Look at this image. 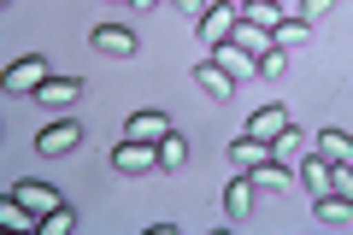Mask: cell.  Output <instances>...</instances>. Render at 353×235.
<instances>
[{
    "label": "cell",
    "mask_w": 353,
    "mask_h": 235,
    "mask_svg": "<svg viewBox=\"0 0 353 235\" xmlns=\"http://www.w3.org/2000/svg\"><path fill=\"white\" fill-rule=\"evenodd\" d=\"M236 24H241V12L230 6V0H212V6H206V12L194 18V30H201V41H206V48L230 41V36H236Z\"/></svg>",
    "instance_id": "cell-1"
},
{
    "label": "cell",
    "mask_w": 353,
    "mask_h": 235,
    "mask_svg": "<svg viewBox=\"0 0 353 235\" xmlns=\"http://www.w3.org/2000/svg\"><path fill=\"white\" fill-rule=\"evenodd\" d=\"M48 59H41V53H24V59H12V65H6V94H18V100H24V94H36V88L41 83H48Z\"/></svg>",
    "instance_id": "cell-2"
},
{
    "label": "cell",
    "mask_w": 353,
    "mask_h": 235,
    "mask_svg": "<svg viewBox=\"0 0 353 235\" xmlns=\"http://www.w3.org/2000/svg\"><path fill=\"white\" fill-rule=\"evenodd\" d=\"M112 171H124V176H141V171H159V141H118L112 147Z\"/></svg>",
    "instance_id": "cell-3"
},
{
    "label": "cell",
    "mask_w": 353,
    "mask_h": 235,
    "mask_svg": "<svg viewBox=\"0 0 353 235\" xmlns=\"http://www.w3.org/2000/svg\"><path fill=\"white\" fill-rule=\"evenodd\" d=\"M77 147H83V130H77V124H48V130L36 136V153H41V159H65V153H77Z\"/></svg>",
    "instance_id": "cell-4"
},
{
    "label": "cell",
    "mask_w": 353,
    "mask_h": 235,
    "mask_svg": "<svg viewBox=\"0 0 353 235\" xmlns=\"http://www.w3.org/2000/svg\"><path fill=\"white\" fill-rule=\"evenodd\" d=\"M124 136H130V141H165V136H171V118L153 112V106H141V112H130Z\"/></svg>",
    "instance_id": "cell-5"
},
{
    "label": "cell",
    "mask_w": 353,
    "mask_h": 235,
    "mask_svg": "<svg viewBox=\"0 0 353 235\" xmlns=\"http://www.w3.org/2000/svg\"><path fill=\"white\" fill-rule=\"evenodd\" d=\"M77 94H83V76H48V83H41L36 88V94H30V100H41V106H77Z\"/></svg>",
    "instance_id": "cell-6"
},
{
    "label": "cell",
    "mask_w": 353,
    "mask_h": 235,
    "mask_svg": "<svg viewBox=\"0 0 353 235\" xmlns=\"http://www.w3.org/2000/svg\"><path fill=\"white\" fill-rule=\"evenodd\" d=\"M194 83H201L212 100H230V94H236V76H230L218 59H201V65H194Z\"/></svg>",
    "instance_id": "cell-7"
},
{
    "label": "cell",
    "mask_w": 353,
    "mask_h": 235,
    "mask_svg": "<svg viewBox=\"0 0 353 235\" xmlns=\"http://www.w3.org/2000/svg\"><path fill=\"white\" fill-rule=\"evenodd\" d=\"M12 194L24 200L30 212H41V218H48V212H59V206H65V194H59V188H53V183H18Z\"/></svg>",
    "instance_id": "cell-8"
},
{
    "label": "cell",
    "mask_w": 353,
    "mask_h": 235,
    "mask_svg": "<svg viewBox=\"0 0 353 235\" xmlns=\"http://www.w3.org/2000/svg\"><path fill=\"white\" fill-rule=\"evenodd\" d=\"M265 159H271V141H259V136L230 141V165H236V171H259Z\"/></svg>",
    "instance_id": "cell-9"
},
{
    "label": "cell",
    "mask_w": 353,
    "mask_h": 235,
    "mask_svg": "<svg viewBox=\"0 0 353 235\" xmlns=\"http://www.w3.org/2000/svg\"><path fill=\"white\" fill-rule=\"evenodd\" d=\"M94 48H101L106 59H130V53H136V36H130L124 24H101L94 30Z\"/></svg>",
    "instance_id": "cell-10"
},
{
    "label": "cell",
    "mask_w": 353,
    "mask_h": 235,
    "mask_svg": "<svg viewBox=\"0 0 353 235\" xmlns=\"http://www.w3.org/2000/svg\"><path fill=\"white\" fill-rule=\"evenodd\" d=\"M212 59L224 65V71L236 76V83H241V76H253V71H259V59H253L248 48H236V41H218V48H212Z\"/></svg>",
    "instance_id": "cell-11"
},
{
    "label": "cell",
    "mask_w": 353,
    "mask_h": 235,
    "mask_svg": "<svg viewBox=\"0 0 353 235\" xmlns=\"http://www.w3.org/2000/svg\"><path fill=\"white\" fill-rule=\"evenodd\" d=\"M312 147L324 153L330 165H353V136H347V130H318V136H312Z\"/></svg>",
    "instance_id": "cell-12"
},
{
    "label": "cell",
    "mask_w": 353,
    "mask_h": 235,
    "mask_svg": "<svg viewBox=\"0 0 353 235\" xmlns=\"http://www.w3.org/2000/svg\"><path fill=\"white\" fill-rule=\"evenodd\" d=\"M283 130H289V112H283V106H259L248 118V136H259V141H277Z\"/></svg>",
    "instance_id": "cell-13"
},
{
    "label": "cell",
    "mask_w": 353,
    "mask_h": 235,
    "mask_svg": "<svg viewBox=\"0 0 353 235\" xmlns=\"http://www.w3.org/2000/svg\"><path fill=\"white\" fill-rule=\"evenodd\" d=\"M248 176H253V188H271V194H283V188H294V171H289V165L277 159V153H271V159H265L259 171H248Z\"/></svg>",
    "instance_id": "cell-14"
},
{
    "label": "cell",
    "mask_w": 353,
    "mask_h": 235,
    "mask_svg": "<svg viewBox=\"0 0 353 235\" xmlns=\"http://www.w3.org/2000/svg\"><path fill=\"white\" fill-rule=\"evenodd\" d=\"M0 223H6V229H41V212H30L24 206V200H18V194H6V200H0Z\"/></svg>",
    "instance_id": "cell-15"
},
{
    "label": "cell",
    "mask_w": 353,
    "mask_h": 235,
    "mask_svg": "<svg viewBox=\"0 0 353 235\" xmlns=\"http://www.w3.org/2000/svg\"><path fill=\"white\" fill-rule=\"evenodd\" d=\"M312 212H318L324 223H347V218H353V194H341V188H324Z\"/></svg>",
    "instance_id": "cell-16"
},
{
    "label": "cell",
    "mask_w": 353,
    "mask_h": 235,
    "mask_svg": "<svg viewBox=\"0 0 353 235\" xmlns=\"http://www.w3.org/2000/svg\"><path fill=\"white\" fill-rule=\"evenodd\" d=\"M301 188H312V200L318 194H324V188H330V159H324V153H306V159H301Z\"/></svg>",
    "instance_id": "cell-17"
},
{
    "label": "cell",
    "mask_w": 353,
    "mask_h": 235,
    "mask_svg": "<svg viewBox=\"0 0 353 235\" xmlns=\"http://www.w3.org/2000/svg\"><path fill=\"white\" fill-rule=\"evenodd\" d=\"M224 212H230V218H248V212H253V176L248 171L224 188Z\"/></svg>",
    "instance_id": "cell-18"
},
{
    "label": "cell",
    "mask_w": 353,
    "mask_h": 235,
    "mask_svg": "<svg viewBox=\"0 0 353 235\" xmlns=\"http://www.w3.org/2000/svg\"><path fill=\"white\" fill-rule=\"evenodd\" d=\"M230 41H236V48H248L253 59H259L265 48H277V41H271V30H265V24H248V18L236 24V36H230Z\"/></svg>",
    "instance_id": "cell-19"
},
{
    "label": "cell",
    "mask_w": 353,
    "mask_h": 235,
    "mask_svg": "<svg viewBox=\"0 0 353 235\" xmlns=\"http://www.w3.org/2000/svg\"><path fill=\"white\" fill-rule=\"evenodd\" d=\"M271 153H277V159H283V165H289V159H306V153H312V141H306V136H301V130H294V124H289V130H283V136H277V141H271Z\"/></svg>",
    "instance_id": "cell-20"
},
{
    "label": "cell",
    "mask_w": 353,
    "mask_h": 235,
    "mask_svg": "<svg viewBox=\"0 0 353 235\" xmlns=\"http://www.w3.org/2000/svg\"><path fill=\"white\" fill-rule=\"evenodd\" d=\"M183 165H189V141L171 130V136L159 141V171H183Z\"/></svg>",
    "instance_id": "cell-21"
},
{
    "label": "cell",
    "mask_w": 353,
    "mask_h": 235,
    "mask_svg": "<svg viewBox=\"0 0 353 235\" xmlns=\"http://www.w3.org/2000/svg\"><path fill=\"white\" fill-rule=\"evenodd\" d=\"M306 30H312V24H306V18L294 12V18H283V24L271 30V41H277V48H301V41H306Z\"/></svg>",
    "instance_id": "cell-22"
},
{
    "label": "cell",
    "mask_w": 353,
    "mask_h": 235,
    "mask_svg": "<svg viewBox=\"0 0 353 235\" xmlns=\"http://www.w3.org/2000/svg\"><path fill=\"white\" fill-rule=\"evenodd\" d=\"M283 71H289V53H283V48H265V53H259V76H271V83H277Z\"/></svg>",
    "instance_id": "cell-23"
},
{
    "label": "cell",
    "mask_w": 353,
    "mask_h": 235,
    "mask_svg": "<svg viewBox=\"0 0 353 235\" xmlns=\"http://www.w3.org/2000/svg\"><path fill=\"white\" fill-rule=\"evenodd\" d=\"M71 206H59V212H48V218H41V235H71Z\"/></svg>",
    "instance_id": "cell-24"
},
{
    "label": "cell",
    "mask_w": 353,
    "mask_h": 235,
    "mask_svg": "<svg viewBox=\"0 0 353 235\" xmlns=\"http://www.w3.org/2000/svg\"><path fill=\"white\" fill-rule=\"evenodd\" d=\"M336 12V0H301V18L306 24H318V18H330Z\"/></svg>",
    "instance_id": "cell-25"
},
{
    "label": "cell",
    "mask_w": 353,
    "mask_h": 235,
    "mask_svg": "<svg viewBox=\"0 0 353 235\" xmlns=\"http://www.w3.org/2000/svg\"><path fill=\"white\" fill-rule=\"evenodd\" d=\"M330 188H341V194H353V165H330Z\"/></svg>",
    "instance_id": "cell-26"
},
{
    "label": "cell",
    "mask_w": 353,
    "mask_h": 235,
    "mask_svg": "<svg viewBox=\"0 0 353 235\" xmlns=\"http://www.w3.org/2000/svg\"><path fill=\"white\" fill-rule=\"evenodd\" d=\"M171 6H176V12H194V18H201L206 6H212V0H171Z\"/></svg>",
    "instance_id": "cell-27"
},
{
    "label": "cell",
    "mask_w": 353,
    "mask_h": 235,
    "mask_svg": "<svg viewBox=\"0 0 353 235\" xmlns=\"http://www.w3.org/2000/svg\"><path fill=\"white\" fill-rule=\"evenodd\" d=\"M130 6H141V12H153V6H165V0H130Z\"/></svg>",
    "instance_id": "cell-28"
},
{
    "label": "cell",
    "mask_w": 353,
    "mask_h": 235,
    "mask_svg": "<svg viewBox=\"0 0 353 235\" xmlns=\"http://www.w3.org/2000/svg\"><path fill=\"white\" fill-rule=\"evenodd\" d=\"M230 6H236V0H230Z\"/></svg>",
    "instance_id": "cell-29"
}]
</instances>
